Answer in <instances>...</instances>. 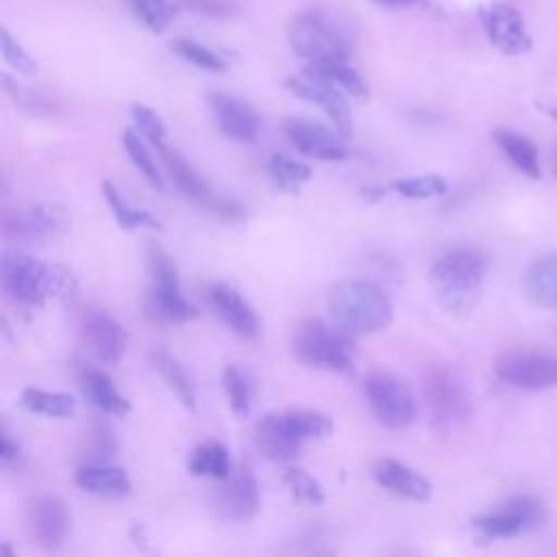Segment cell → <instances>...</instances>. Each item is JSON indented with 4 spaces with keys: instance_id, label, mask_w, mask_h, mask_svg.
Returning a JSON list of instances; mask_svg holds the SVG:
<instances>
[{
    "instance_id": "28",
    "label": "cell",
    "mask_w": 557,
    "mask_h": 557,
    "mask_svg": "<svg viewBox=\"0 0 557 557\" xmlns=\"http://www.w3.org/2000/svg\"><path fill=\"white\" fill-rule=\"evenodd\" d=\"M20 405L37 416L46 418H70L76 411L74 396L65 392H48L39 387H24L20 394Z\"/></svg>"
},
{
    "instance_id": "34",
    "label": "cell",
    "mask_w": 557,
    "mask_h": 557,
    "mask_svg": "<svg viewBox=\"0 0 557 557\" xmlns=\"http://www.w3.org/2000/svg\"><path fill=\"white\" fill-rule=\"evenodd\" d=\"M222 385L228 396V405L235 416H246L252 405V383L246 372H242L237 366L228 363L222 370Z\"/></svg>"
},
{
    "instance_id": "9",
    "label": "cell",
    "mask_w": 557,
    "mask_h": 557,
    "mask_svg": "<svg viewBox=\"0 0 557 557\" xmlns=\"http://www.w3.org/2000/svg\"><path fill=\"white\" fill-rule=\"evenodd\" d=\"M424 403L437 431H453L468 422L472 403L463 379L446 363H433L424 374Z\"/></svg>"
},
{
    "instance_id": "25",
    "label": "cell",
    "mask_w": 557,
    "mask_h": 557,
    "mask_svg": "<svg viewBox=\"0 0 557 557\" xmlns=\"http://www.w3.org/2000/svg\"><path fill=\"white\" fill-rule=\"evenodd\" d=\"M187 470L194 476H209V479L222 481L233 470L231 455H228L226 446L220 442H213V440L202 442L191 450V455L187 459Z\"/></svg>"
},
{
    "instance_id": "38",
    "label": "cell",
    "mask_w": 557,
    "mask_h": 557,
    "mask_svg": "<svg viewBox=\"0 0 557 557\" xmlns=\"http://www.w3.org/2000/svg\"><path fill=\"white\" fill-rule=\"evenodd\" d=\"M172 52L178 54L181 59H185L187 63H194L202 70H209V72H222L226 70V61L222 57H218L213 50L196 44V41H189V39H174L172 41Z\"/></svg>"
},
{
    "instance_id": "24",
    "label": "cell",
    "mask_w": 557,
    "mask_h": 557,
    "mask_svg": "<svg viewBox=\"0 0 557 557\" xmlns=\"http://www.w3.org/2000/svg\"><path fill=\"white\" fill-rule=\"evenodd\" d=\"M81 387H83V394L91 400V405H96L102 413H109V416H126L131 411V403L117 392L113 379L94 368V366H85L81 370Z\"/></svg>"
},
{
    "instance_id": "8",
    "label": "cell",
    "mask_w": 557,
    "mask_h": 557,
    "mask_svg": "<svg viewBox=\"0 0 557 557\" xmlns=\"http://www.w3.org/2000/svg\"><path fill=\"white\" fill-rule=\"evenodd\" d=\"M72 218L57 202H22L4 209L2 233L9 242L22 246H41L65 237Z\"/></svg>"
},
{
    "instance_id": "40",
    "label": "cell",
    "mask_w": 557,
    "mask_h": 557,
    "mask_svg": "<svg viewBox=\"0 0 557 557\" xmlns=\"http://www.w3.org/2000/svg\"><path fill=\"white\" fill-rule=\"evenodd\" d=\"M505 503L518 513V518L522 520L527 531H533V529L542 527L544 520H546V509H544L542 500L535 498V496L518 494V496H513V498H509Z\"/></svg>"
},
{
    "instance_id": "15",
    "label": "cell",
    "mask_w": 557,
    "mask_h": 557,
    "mask_svg": "<svg viewBox=\"0 0 557 557\" xmlns=\"http://www.w3.org/2000/svg\"><path fill=\"white\" fill-rule=\"evenodd\" d=\"M78 333L85 348L102 363H115L126 350L124 326L104 309L87 307L78 315Z\"/></svg>"
},
{
    "instance_id": "23",
    "label": "cell",
    "mask_w": 557,
    "mask_h": 557,
    "mask_svg": "<svg viewBox=\"0 0 557 557\" xmlns=\"http://www.w3.org/2000/svg\"><path fill=\"white\" fill-rule=\"evenodd\" d=\"M527 300L540 309L557 307V252L537 257L522 276Z\"/></svg>"
},
{
    "instance_id": "32",
    "label": "cell",
    "mask_w": 557,
    "mask_h": 557,
    "mask_svg": "<svg viewBox=\"0 0 557 557\" xmlns=\"http://www.w3.org/2000/svg\"><path fill=\"white\" fill-rule=\"evenodd\" d=\"M472 527H474L481 535H485V537H500V540H505V537H516V535H520V533L527 531L524 524H522V520L518 518V513H516L507 503H503V507L496 509V511L476 516V518L472 520Z\"/></svg>"
},
{
    "instance_id": "29",
    "label": "cell",
    "mask_w": 557,
    "mask_h": 557,
    "mask_svg": "<svg viewBox=\"0 0 557 557\" xmlns=\"http://www.w3.org/2000/svg\"><path fill=\"white\" fill-rule=\"evenodd\" d=\"M302 72L315 74L320 78L331 81L337 85L344 94L352 96L355 100H366L368 98V85L366 81L357 74L355 67L348 65V61H324V63H307Z\"/></svg>"
},
{
    "instance_id": "26",
    "label": "cell",
    "mask_w": 557,
    "mask_h": 557,
    "mask_svg": "<svg viewBox=\"0 0 557 557\" xmlns=\"http://www.w3.org/2000/svg\"><path fill=\"white\" fill-rule=\"evenodd\" d=\"M494 139L500 146V150L507 154V159L529 178H540V154H537V146L513 131H505L498 128L494 131Z\"/></svg>"
},
{
    "instance_id": "11",
    "label": "cell",
    "mask_w": 557,
    "mask_h": 557,
    "mask_svg": "<svg viewBox=\"0 0 557 557\" xmlns=\"http://www.w3.org/2000/svg\"><path fill=\"white\" fill-rule=\"evenodd\" d=\"M374 418L394 431L409 426L416 418V400L405 381L389 372H374L363 383Z\"/></svg>"
},
{
    "instance_id": "4",
    "label": "cell",
    "mask_w": 557,
    "mask_h": 557,
    "mask_svg": "<svg viewBox=\"0 0 557 557\" xmlns=\"http://www.w3.org/2000/svg\"><path fill=\"white\" fill-rule=\"evenodd\" d=\"M333 433L331 416L318 409H283L263 416L255 429L261 453L274 461H287L298 455L309 440H322Z\"/></svg>"
},
{
    "instance_id": "2",
    "label": "cell",
    "mask_w": 557,
    "mask_h": 557,
    "mask_svg": "<svg viewBox=\"0 0 557 557\" xmlns=\"http://www.w3.org/2000/svg\"><path fill=\"white\" fill-rule=\"evenodd\" d=\"M326 309L335 326L348 335L385 329L394 318L387 294L370 281H339L329 289Z\"/></svg>"
},
{
    "instance_id": "31",
    "label": "cell",
    "mask_w": 557,
    "mask_h": 557,
    "mask_svg": "<svg viewBox=\"0 0 557 557\" xmlns=\"http://www.w3.org/2000/svg\"><path fill=\"white\" fill-rule=\"evenodd\" d=\"M265 170L274 185L285 191H298L311 178V168L287 154H272L265 163Z\"/></svg>"
},
{
    "instance_id": "7",
    "label": "cell",
    "mask_w": 557,
    "mask_h": 557,
    "mask_svg": "<svg viewBox=\"0 0 557 557\" xmlns=\"http://www.w3.org/2000/svg\"><path fill=\"white\" fill-rule=\"evenodd\" d=\"M150 289L146 294V313L159 324H185L191 322L198 311L183 296L178 270L174 259L159 246H148Z\"/></svg>"
},
{
    "instance_id": "13",
    "label": "cell",
    "mask_w": 557,
    "mask_h": 557,
    "mask_svg": "<svg viewBox=\"0 0 557 557\" xmlns=\"http://www.w3.org/2000/svg\"><path fill=\"white\" fill-rule=\"evenodd\" d=\"M500 381L518 389H546L557 385V359L540 352L509 350L494 361Z\"/></svg>"
},
{
    "instance_id": "20",
    "label": "cell",
    "mask_w": 557,
    "mask_h": 557,
    "mask_svg": "<svg viewBox=\"0 0 557 557\" xmlns=\"http://www.w3.org/2000/svg\"><path fill=\"white\" fill-rule=\"evenodd\" d=\"M218 128L235 141H255L259 135V117L255 109L237 96L211 94L209 98Z\"/></svg>"
},
{
    "instance_id": "5",
    "label": "cell",
    "mask_w": 557,
    "mask_h": 557,
    "mask_svg": "<svg viewBox=\"0 0 557 557\" xmlns=\"http://www.w3.org/2000/svg\"><path fill=\"white\" fill-rule=\"evenodd\" d=\"M292 355L307 368L348 376L355 372V342L352 335L339 326H329L318 318L298 322L289 339Z\"/></svg>"
},
{
    "instance_id": "18",
    "label": "cell",
    "mask_w": 557,
    "mask_h": 557,
    "mask_svg": "<svg viewBox=\"0 0 557 557\" xmlns=\"http://www.w3.org/2000/svg\"><path fill=\"white\" fill-rule=\"evenodd\" d=\"M283 133L305 157H313L318 161H344L348 157V137H344L339 131L333 133L315 122L292 117L285 120Z\"/></svg>"
},
{
    "instance_id": "21",
    "label": "cell",
    "mask_w": 557,
    "mask_h": 557,
    "mask_svg": "<svg viewBox=\"0 0 557 557\" xmlns=\"http://www.w3.org/2000/svg\"><path fill=\"white\" fill-rule=\"evenodd\" d=\"M372 474L381 487H385L387 492H392L396 496H403V498L416 500V503H424L431 498L433 487H431L429 479L403 461H396L389 457L379 459L372 468Z\"/></svg>"
},
{
    "instance_id": "10",
    "label": "cell",
    "mask_w": 557,
    "mask_h": 557,
    "mask_svg": "<svg viewBox=\"0 0 557 557\" xmlns=\"http://www.w3.org/2000/svg\"><path fill=\"white\" fill-rule=\"evenodd\" d=\"M157 152H159V157H161V161L165 165V172H168L170 181L176 185V189L185 198L198 202L200 207H205L207 211H211V213H215V215H220L224 220H242L246 215V211H244V207L239 202H235L231 198L218 196L209 187V183L185 161V157L178 150H174L168 144H163V146L157 148Z\"/></svg>"
},
{
    "instance_id": "14",
    "label": "cell",
    "mask_w": 557,
    "mask_h": 557,
    "mask_svg": "<svg viewBox=\"0 0 557 557\" xmlns=\"http://www.w3.org/2000/svg\"><path fill=\"white\" fill-rule=\"evenodd\" d=\"M479 20L492 46L503 54L518 57L531 50L533 41L527 33L522 15L507 2H487L479 7Z\"/></svg>"
},
{
    "instance_id": "46",
    "label": "cell",
    "mask_w": 557,
    "mask_h": 557,
    "mask_svg": "<svg viewBox=\"0 0 557 557\" xmlns=\"http://www.w3.org/2000/svg\"><path fill=\"white\" fill-rule=\"evenodd\" d=\"M540 109H542L546 115H550V117L557 120V107H542V104H540Z\"/></svg>"
},
{
    "instance_id": "41",
    "label": "cell",
    "mask_w": 557,
    "mask_h": 557,
    "mask_svg": "<svg viewBox=\"0 0 557 557\" xmlns=\"http://www.w3.org/2000/svg\"><path fill=\"white\" fill-rule=\"evenodd\" d=\"M0 48L4 61L20 74H35L37 72V61L11 37L7 28L0 30Z\"/></svg>"
},
{
    "instance_id": "30",
    "label": "cell",
    "mask_w": 557,
    "mask_h": 557,
    "mask_svg": "<svg viewBox=\"0 0 557 557\" xmlns=\"http://www.w3.org/2000/svg\"><path fill=\"white\" fill-rule=\"evenodd\" d=\"M100 189H102V196H104V200H107L111 213L115 215V220H117V224H120L122 228H126V231H137V228H152V231L157 228V231H159V228H161L159 220L152 218L148 211L131 207V205L122 198V194L115 189L113 183L102 181V183H100Z\"/></svg>"
},
{
    "instance_id": "1",
    "label": "cell",
    "mask_w": 557,
    "mask_h": 557,
    "mask_svg": "<svg viewBox=\"0 0 557 557\" xmlns=\"http://www.w3.org/2000/svg\"><path fill=\"white\" fill-rule=\"evenodd\" d=\"M4 294L24 307H41L50 300L74 296L78 276L65 265L44 263L28 255H7L2 261Z\"/></svg>"
},
{
    "instance_id": "36",
    "label": "cell",
    "mask_w": 557,
    "mask_h": 557,
    "mask_svg": "<svg viewBox=\"0 0 557 557\" xmlns=\"http://www.w3.org/2000/svg\"><path fill=\"white\" fill-rule=\"evenodd\" d=\"M283 483L287 485L289 494L305 505H322L324 503V490L315 476L300 468H285Z\"/></svg>"
},
{
    "instance_id": "6",
    "label": "cell",
    "mask_w": 557,
    "mask_h": 557,
    "mask_svg": "<svg viewBox=\"0 0 557 557\" xmlns=\"http://www.w3.org/2000/svg\"><path fill=\"white\" fill-rule=\"evenodd\" d=\"M287 37L294 52L309 63L348 61L352 52L346 26L320 11L298 13L287 26Z\"/></svg>"
},
{
    "instance_id": "17",
    "label": "cell",
    "mask_w": 557,
    "mask_h": 557,
    "mask_svg": "<svg viewBox=\"0 0 557 557\" xmlns=\"http://www.w3.org/2000/svg\"><path fill=\"white\" fill-rule=\"evenodd\" d=\"M26 531L41 548H59L70 531V516L61 498L41 494L26 505Z\"/></svg>"
},
{
    "instance_id": "3",
    "label": "cell",
    "mask_w": 557,
    "mask_h": 557,
    "mask_svg": "<svg viewBox=\"0 0 557 557\" xmlns=\"http://www.w3.org/2000/svg\"><path fill=\"white\" fill-rule=\"evenodd\" d=\"M487 259L476 248H455L431 268V285L437 302L448 313H468L481 298Z\"/></svg>"
},
{
    "instance_id": "44",
    "label": "cell",
    "mask_w": 557,
    "mask_h": 557,
    "mask_svg": "<svg viewBox=\"0 0 557 557\" xmlns=\"http://www.w3.org/2000/svg\"><path fill=\"white\" fill-rule=\"evenodd\" d=\"M20 459V444L11 437V433L7 429H2V444H0V463L4 468L17 463Z\"/></svg>"
},
{
    "instance_id": "22",
    "label": "cell",
    "mask_w": 557,
    "mask_h": 557,
    "mask_svg": "<svg viewBox=\"0 0 557 557\" xmlns=\"http://www.w3.org/2000/svg\"><path fill=\"white\" fill-rule=\"evenodd\" d=\"M76 485L98 498L120 500L131 494V479L124 468L107 463H85L76 470Z\"/></svg>"
},
{
    "instance_id": "16",
    "label": "cell",
    "mask_w": 557,
    "mask_h": 557,
    "mask_svg": "<svg viewBox=\"0 0 557 557\" xmlns=\"http://www.w3.org/2000/svg\"><path fill=\"white\" fill-rule=\"evenodd\" d=\"M285 85L296 98L307 100V102L315 104L318 109H322L329 115V120L335 124V128L344 137H350L352 115H350L348 100L344 98V91L337 85H333L331 81L320 78L315 74H309V72H302V76L287 78Z\"/></svg>"
},
{
    "instance_id": "19",
    "label": "cell",
    "mask_w": 557,
    "mask_h": 557,
    "mask_svg": "<svg viewBox=\"0 0 557 557\" xmlns=\"http://www.w3.org/2000/svg\"><path fill=\"white\" fill-rule=\"evenodd\" d=\"M207 300L213 313L239 337L255 339L259 335V320L248 300L228 283H211Z\"/></svg>"
},
{
    "instance_id": "35",
    "label": "cell",
    "mask_w": 557,
    "mask_h": 557,
    "mask_svg": "<svg viewBox=\"0 0 557 557\" xmlns=\"http://www.w3.org/2000/svg\"><path fill=\"white\" fill-rule=\"evenodd\" d=\"M389 189L396 191L403 198H409V200H424V198H435V196L446 194L448 185L437 174H424V176H411V178L394 181L389 185Z\"/></svg>"
},
{
    "instance_id": "37",
    "label": "cell",
    "mask_w": 557,
    "mask_h": 557,
    "mask_svg": "<svg viewBox=\"0 0 557 557\" xmlns=\"http://www.w3.org/2000/svg\"><path fill=\"white\" fill-rule=\"evenodd\" d=\"M135 15L152 33H163L174 17V7L168 0H128Z\"/></svg>"
},
{
    "instance_id": "33",
    "label": "cell",
    "mask_w": 557,
    "mask_h": 557,
    "mask_svg": "<svg viewBox=\"0 0 557 557\" xmlns=\"http://www.w3.org/2000/svg\"><path fill=\"white\" fill-rule=\"evenodd\" d=\"M141 137H144L141 133H137V131H133V128H126L124 135H122L124 150H126L131 163L139 170V174H141L152 187L163 189V178H161V174H159V170H157V163H154V159L150 157V152H148V148H146V144H144Z\"/></svg>"
},
{
    "instance_id": "27",
    "label": "cell",
    "mask_w": 557,
    "mask_h": 557,
    "mask_svg": "<svg viewBox=\"0 0 557 557\" xmlns=\"http://www.w3.org/2000/svg\"><path fill=\"white\" fill-rule=\"evenodd\" d=\"M150 361H152V368L168 383V387L176 394V398L187 409H194L196 407V387H194L189 374L185 372V368L178 363V359H174L168 350H152Z\"/></svg>"
},
{
    "instance_id": "42",
    "label": "cell",
    "mask_w": 557,
    "mask_h": 557,
    "mask_svg": "<svg viewBox=\"0 0 557 557\" xmlns=\"http://www.w3.org/2000/svg\"><path fill=\"white\" fill-rule=\"evenodd\" d=\"M113 450H115V437H113L111 429L102 422H96L94 435L89 442V453H91L89 463H107V457L113 455Z\"/></svg>"
},
{
    "instance_id": "39",
    "label": "cell",
    "mask_w": 557,
    "mask_h": 557,
    "mask_svg": "<svg viewBox=\"0 0 557 557\" xmlns=\"http://www.w3.org/2000/svg\"><path fill=\"white\" fill-rule=\"evenodd\" d=\"M131 117H133L137 131H139L154 148H159V146L165 144L168 131H165L161 117H159L152 109H148L146 104H139V102H137V104L131 107Z\"/></svg>"
},
{
    "instance_id": "45",
    "label": "cell",
    "mask_w": 557,
    "mask_h": 557,
    "mask_svg": "<svg viewBox=\"0 0 557 557\" xmlns=\"http://www.w3.org/2000/svg\"><path fill=\"white\" fill-rule=\"evenodd\" d=\"M376 4H387V7H405V4H416L420 0H374Z\"/></svg>"
},
{
    "instance_id": "12",
    "label": "cell",
    "mask_w": 557,
    "mask_h": 557,
    "mask_svg": "<svg viewBox=\"0 0 557 557\" xmlns=\"http://www.w3.org/2000/svg\"><path fill=\"white\" fill-rule=\"evenodd\" d=\"M211 509L226 522H246L259 509V483L248 466L231 470L211 494Z\"/></svg>"
},
{
    "instance_id": "43",
    "label": "cell",
    "mask_w": 557,
    "mask_h": 557,
    "mask_svg": "<svg viewBox=\"0 0 557 557\" xmlns=\"http://www.w3.org/2000/svg\"><path fill=\"white\" fill-rule=\"evenodd\" d=\"M187 7H191L194 11L200 13H209V15H226L233 11V2L231 0H183Z\"/></svg>"
}]
</instances>
